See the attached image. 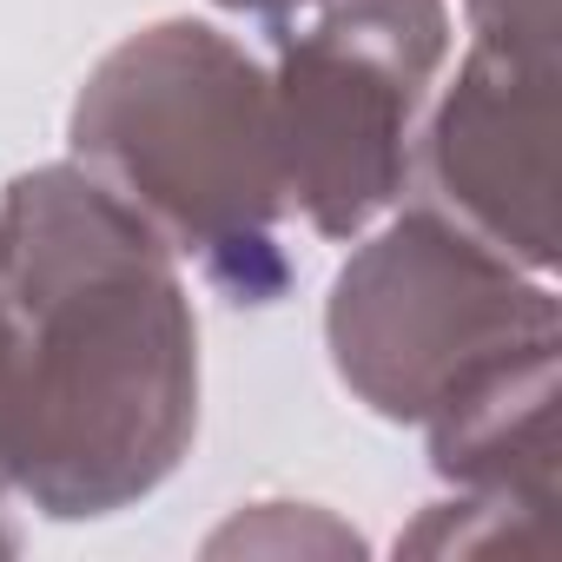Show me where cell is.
Returning a JSON list of instances; mask_svg holds the SVG:
<instances>
[{
    "label": "cell",
    "instance_id": "1",
    "mask_svg": "<svg viewBox=\"0 0 562 562\" xmlns=\"http://www.w3.org/2000/svg\"><path fill=\"white\" fill-rule=\"evenodd\" d=\"M199 430V318L172 245L87 166L0 192V476L54 516L146 503Z\"/></svg>",
    "mask_w": 562,
    "mask_h": 562
},
{
    "label": "cell",
    "instance_id": "2",
    "mask_svg": "<svg viewBox=\"0 0 562 562\" xmlns=\"http://www.w3.org/2000/svg\"><path fill=\"white\" fill-rule=\"evenodd\" d=\"M67 159L133 205L225 305L265 312L299 285L271 80L225 27L172 14L106 47L74 93Z\"/></svg>",
    "mask_w": 562,
    "mask_h": 562
},
{
    "label": "cell",
    "instance_id": "3",
    "mask_svg": "<svg viewBox=\"0 0 562 562\" xmlns=\"http://www.w3.org/2000/svg\"><path fill=\"white\" fill-rule=\"evenodd\" d=\"M325 351L364 411L430 424L503 364L562 351V305L542 271H522L430 205H404L371 238H351L325 299Z\"/></svg>",
    "mask_w": 562,
    "mask_h": 562
},
{
    "label": "cell",
    "instance_id": "4",
    "mask_svg": "<svg viewBox=\"0 0 562 562\" xmlns=\"http://www.w3.org/2000/svg\"><path fill=\"white\" fill-rule=\"evenodd\" d=\"M265 47L292 225L351 245L411 179L417 120L450 60V0H312L271 21Z\"/></svg>",
    "mask_w": 562,
    "mask_h": 562
},
{
    "label": "cell",
    "instance_id": "5",
    "mask_svg": "<svg viewBox=\"0 0 562 562\" xmlns=\"http://www.w3.org/2000/svg\"><path fill=\"white\" fill-rule=\"evenodd\" d=\"M417 205L443 212L522 271H555V54L470 41L457 80L417 120Z\"/></svg>",
    "mask_w": 562,
    "mask_h": 562
},
{
    "label": "cell",
    "instance_id": "6",
    "mask_svg": "<svg viewBox=\"0 0 562 562\" xmlns=\"http://www.w3.org/2000/svg\"><path fill=\"white\" fill-rule=\"evenodd\" d=\"M430 470L476 503L549 522L555 509V351L516 358L496 378L450 397L430 424Z\"/></svg>",
    "mask_w": 562,
    "mask_h": 562
},
{
    "label": "cell",
    "instance_id": "7",
    "mask_svg": "<svg viewBox=\"0 0 562 562\" xmlns=\"http://www.w3.org/2000/svg\"><path fill=\"white\" fill-rule=\"evenodd\" d=\"M205 549L212 555H225V549H271V555H358L364 542H358V529H345L331 509H312V503H251V509H238L225 529H212L205 536Z\"/></svg>",
    "mask_w": 562,
    "mask_h": 562
},
{
    "label": "cell",
    "instance_id": "8",
    "mask_svg": "<svg viewBox=\"0 0 562 562\" xmlns=\"http://www.w3.org/2000/svg\"><path fill=\"white\" fill-rule=\"evenodd\" d=\"M463 21H470V41L555 54V0H463Z\"/></svg>",
    "mask_w": 562,
    "mask_h": 562
},
{
    "label": "cell",
    "instance_id": "9",
    "mask_svg": "<svg viewBox=\"0 0 562 562\" xmlns=\"http://www.w3.org/2000/svg\"><path fill=\"white\" fill-rule=\"evenodd\" d=\"M212 8H225V14H245V21H258V27H271V21H285V14H299V8H312V0H212Z\"/></svg>",
    "mask_w": 562,
    "mask_h": 562
}]
</instances>
